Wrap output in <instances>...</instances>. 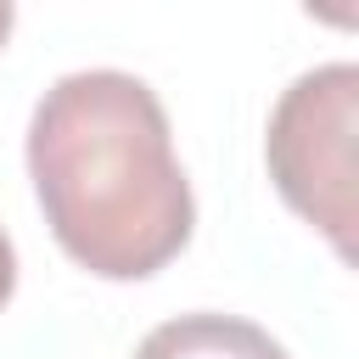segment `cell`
<instances>
[{
  "label": "cell",
  "mask_w": 359,
  "mask_h": 359,
  "mask_svg": "<svg viewBox=\"0 0 359 359\" xmlns=\"http://www.w3.org/2000/svg\"><path fill=\"white\" fill-rule=\"evenodd\" d=\"M353 135H359V67L353 62H325L297 73L264 135V163L280 191V202L309 219L337 258H353Z\"/></svg>",
  "instance_id": "obj_2"
},
{
  "label": "cell",
  "mask_w": 359,
  "mask_h": 359,
  "mask_svg": "<svg viewBox=\"0 0 359 359\" xmlns=\"http://www.w3.org/2000/svg\"><path fill=\"white\" fill-rule=\"evenodd\" d=\"M11 22H17V11H11V6L0 0V45H6V34H11Z\"/></svg>",
  "instance_id": "obj_5"
},
{
  "label": "cell",
  "mask_w": 359,
  "mask_h": 359,
  "mask_svg": "<svg viewBox=\"0 0 359 359\" xmlns=\"http://www.w3.org/2000/svg\"><path fill=\"white\" fill-rule=\"evenodd\" d=\"M135 359H292L258 320L241 314H174L163 325H151L135 348Z\"/></svg>",
  "instance_id": "obj_3"
},
{
  "label": "cell",
  "mask_w": 359,
  "mask_h": 359,
  "mask_svg": "<svg viewBox=\"0 0 359 359\" xmlns=\"http://www.w3.org/2000/svg\"><path fill=\"white\" fill-rule=\"evenodd\" d=\"M28 180L56 247L101 280L168 269L196 230L168 112L123 67H79L39 95L28 118Z\"/></svg>",
  "instance_id": "obj_1"
},
{
  "label": "cell",
  "mask_w": 359,
  "mask_h": 359,
  "mask_svg": "<svg viewBox=\"0 0 359 359\" xmlns=\"http://www.w3.org/2000/svg\"><path fill=\"white\" fill-rule=\"evenodd\" d=\"M11 292H17V247H11V236L0 230V309L11 303Z\"/></svg>",
  "instance_id": "obj_4"
}]
</instances>
